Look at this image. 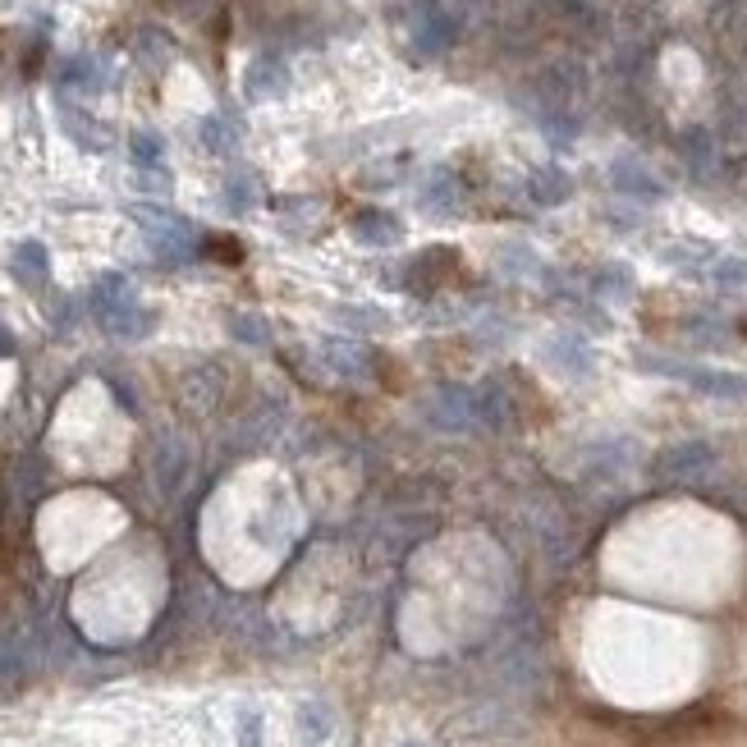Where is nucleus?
I'll list each match as a JSON object with an SVG mask.
<instances>
[{"instance_id":"9d476101","label":"nucleus","mask_w":747,"mask_h":747,"mask_svg":"<svg viewBox=\"0 0 747 747\" xmlns=\"http://www.w3.org/2000/svg\"><path fill=\"white\" fill-rule=\"evenodd\" d=\"M23 656H29V642H23V633H5V637H0V679L23 675Z\"/></svg>"},{"instance_id":"ddd939ff","label":"nucleus","mask_w":747,"mask_h":747,"mask_svg":"<svg viewBox=\"0 0 747 747\" xmlns=\"http://www.w3.org/2000/svg\"><path fill=\"white\" fill-rule=\"evenodd\" d=\"M202 143H207L212 151H229L235 147V134H229L225 120H202Z\"/></svg>"},{"instance_id":"f03ea898","label":"nucleus","mask_w":747,"mask_h":747,"mask_svg":"<svg viewBox=\"0 0 747 747\" xmlns=\"http://www.w3.org/2000/svg\"><path fill=\"white\" fill-rule=\"evenodd\" d=\"M652 372H665V376H679L688 385H698L706 395H747V376L738 372H711V367H675V363H647Z\"/></svg>"},{"instance_id":"2eb2a0df","label":"nucleus","mask_w":747,"mask_h":747,"mask_svg":"<svg viewBox=\"0 0 747 747\" xmlns=\"http://www.w3.org/2000/svg\"><path fill=\"white\" fill-rule=\"evenodd\" d=\"M450 37H454V29H450V23H441V19L427 23V29H422V46H427V50H445V46H450Z\"/></svg>"},{"instance_id":"6e6552de","label":"nucleus","mask_w":747,"mask_h":747,"mask_svg":"<svg viewBox=\"0 0 747 747\" xmlns=\"http://www.w3.org/2000/svg\"><path fill=\"white\" fill-rule=\"evenodd\" d=\"M353 229H358V239H367V244H391L399 235V220L385 212H363L353 220Z\"/></svg>"},{"instance_id":"423d86ee","label":"nucleus","mask_w":747,"mask_h":747,"mask_svg":"<svg viewBox=\"0 0 747 747\" xmlns=\"http://www.w3.org/2000/svg\"><path fill=\"white\" fill-rule=\"evenodd\" d=\"M101 83H106V73H101V65L88 60V56L69 60V65L60 69V88H69V92H97Z\"/></svg>"},{"instance_id":"7ed1b4c3","label":"nucleus","mask_w":747,"mask_h":747,"mask_svg":"<svg viewBox=\"0 0 747 747\" xmlns=\"http://www.w3.org/2000/svg\"><path fill=\"white\" fill-rule=\"evenodd\" d=\"M706 463H711V445L688 441V445L665 450L660 463H656V473H660V477H692V473H702Z\"/></svg>"},{"instance_id":"f3484780","label":"nucleus","mask_w":747,"mask_h":747,"mask_svg":"<svg viewBox=\"0 0 747 747\" xmlns=\"http://www.w3.org/2000/svg\"><path fill=\"white\" fill-rule=\"evenodd\" d=\"M235 335H239V340H267V330L257 326L252 317H239V321H235Z\"/></svg>"},{"instance_id":"f8f14e48","label":"nucleus","mask_w":747,"mask_h":747,"mask_svg":"<svg viewBox=\"0 0 747 747\" xmlns=\"http://www.w3.org/2000/svg\"><path fill=\"white\" fill-rule=\"evenodd\" d=\"M128 151H134V161L143 170H161V157H166V143L157 134H134V143H128Z\"/></svg>"},{"instance_id":"9b49d317","label":"nucleus","mask_w":747,"mask_h":747,"mask_svg":"<svg viewBox=\"0 0 747 747\" xmlns=\"http://www.w3.org/2000/svg\"><path fill=\"white\" fill-rule=\"evenodd\" d=\"M532 193H536V202H564L569 197V179H564V170H536Z\"/></svg>"},{"instance_id":"a211bd4d","label":"nucleus","mask_w":747,"mask_h":747,"mask_svg":"<svg viewBox=\"0 0 747 747\" xmlns=\"http://www.w3.org/2000/svg\"><path fill=\"white\" fill-rule=\"evenodd\" d=\"M720 280H725V285H743V280H747V262H725V267H720Z\"/></svg>"},{"instance_id":"0eeeda50","label":"nucleus","mask_w":747,"mask_h":747,"mask_svg":"<svg viewBox=\"0 0 747 747\" xmlns=\"http://www.w3.org/2000/svg\"><path fill=\"white\" fill-rule=\"evenodd\" d=\"M128 298H134V290H128L124 275H101L97 285H92V307H97V317L111 313V307H120V303H128Z\"/></svg>"},{"instance_id":"aec40b11","label":"nucleus","mask_w":747,"mask_h":747,"mask_svg":"<svg viewBox=\"0 0 747 747\" xmlns=\"http://www.w3.org/2000/svg\"><path fill=\"white\" fill-rule=\"evenodd\" d=\"M408 747H418V743H408Z\"/></svg>"},{"instance_id":"6ab92c4d","label":"nucleus","mask_w":747,"mask_h":747,"mask_svg":"<svg viewBox=\"0 0 747 747\" xmlns=\"http://www.w3.org/2000/svg\"><path fill=\"white\" fill-rule=\"evenodd\" d=\"M244 747H257V720H248V729H244Z\"/></svg>"},{"instance_id":"f257e3e1","label":"nucleus","mask_w":747,"mask_h":747,"mask_svg":"<svg viewBox=\"0 0 747 747\" xmlns=\"http://www.w3.org/2000/svg\"><path fill=\"white\" fill-rule=\"evenodd\" d=\"M134 216H138V225L147 229L151 248H157L166 262H189V257H193L197 235H193L189 220H179L174 212H161V207H134Z\"/></svg>"},{"instance_id":"dca6fc26","label":"nucleus","mask_w":747,"mask_h":747,"mask_svg":"<svg viewBox=\"0 0 747 747\" xmlns=\"http://www.w3.org/2000/svg\"><path fill=\"white\" fill-rule=\"evenodd\" d=\"M225 197H229V207H235V212H244L248 202H252V184H248V179H229V184H225Z\"/></svg>"},{"instance_id":"39448f33","label":"nucleus","mask_w":747,"mask_h":747,"mask_svg":"<svg viewBox=\"0 0 747 747\" xmlns=\"http://www.w3.org/2000/svg\"><path fill=\"white\" fill-rule=\"evenodd\" d=\"M280 92H285V65L280 60H257L248 69V97L267 101V97H280Z\"/></svg>"},{"instance_id":"20e7f679","label":"nucleus","mask_w":747,"mask_h":747,"mask_svg":"<svg viewBox=\"0 0 747 747\" xmlns=\"http://www.w3.org/2000/svg\"><path fill=\"white\" fill-rule=\"evenodd\" d=\"M101 326H106L111 335H124V340H134V335H147L151 330V317L143 313V307H134V298L111 307V313H101Z\"/></svg>"},{"instance_id":"4468645a","label":"nucleus","mask_w":747,"mask_h":747,"mask_svg":"<svg viewBox=\"0 0 747 747\" xmlns=\"http://www.w3.org/2000/svg\"><path fill=\"white\" fill-rule=\"evenodd\" d=\"M614 184H620V189H633V193H642V197H656V184H652V179H642L633 166H620V170H614Z\"/></svg>"},{"instance_id":"1a4fd4ad","label":"nucleus","mask_w":747,"mask_h":747,"mask_svg":"<svg viewBox=\"0 0 747 747\" xmlns=\"http://www.w3.org/2000/svg\"><path fill=\"white\" fill-rule=\"evenodd\" d=\"M14 271L23 275V280H29V285H42V280H46V252H42V244H19L14 248Z\"/></svg>"}]
</instances>
